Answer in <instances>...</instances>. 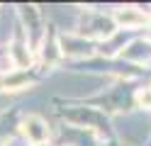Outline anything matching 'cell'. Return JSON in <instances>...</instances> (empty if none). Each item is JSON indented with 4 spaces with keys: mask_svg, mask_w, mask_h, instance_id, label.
Here are the masks:
<instances>
[{
    "mask_svg": "<svg viewBox=\"0 0 151 146\" xmlns=\"http://www.w3.org/2000/svg\"><path fill=\"white\" fill-rule=\"evenodd\" d=\"M117 32V24L112 17H105V15H98V12H86V17H83V24L78 27V37L88 39V42H93V39H110L112 34Z\"/></svg>",
    "mask_w": 151,
    "mask_h": 146,
    "instance_id": "1",
    "label": "cell"
},
{
    "mask_svg": "<svg viewBox=\"0 0 151 146\" xmlns=\"http://www.w3.org/2000/svg\"><path fill=\"white\" fill-rule=\"evenodd\" d=\"M59 46H61V54L71 56V58H90L95 54V49H98L95 42H88V39L78 37L76 32L59 37Z\"/></svg>",
    "mask_w": 151,
    "mask_h": 146,
    "instance_id": "2",
    "label": "cell"
},
{
    "mask_svg": "<svg viewBox=\"0 0 151 146\" xmlns=\"http://www.w3.org/2000/svg\"><path fill=\"white\" fill-rule=\"evenodd\" d=\"M37 54H39V63L44 66V68H51V66H56L61 61V46H59V34L54 32V27H49L44 32V37H42V42H39V46H37Z\"/></svg>",
    "mask_w": 151,
    "mask_h": 146,
    "instance_id": "3",
    "label": "cell"
},
{
    "mask_svg": "<svg viewBox=\"0 0 151 146\" xmlns=\"http://www.w3.org/2000/svg\"><path fill=\"white\" fill-rule=\"evenodd\" d=\"M20 129H22L24 139L29 141L32 146L49 141V124H46V119L42 114H27L22 119V124H20Z\"/></svg>",
    "mask_w": 151,
    "mask_h": 146,
    "instance_id": "4",
    "label": "cell"
},
{
    "mask_svg": "<svg viewBox=\"0 0 151 146\" xmlns=\"http://www.w3.org/2000/svg\"><path fill=\"white\" fill-rule=\"evenodd\" d=\"M34 83H37V76L32 73V68H15V71L0 76V90H5V93L27 90Z\"/></svg>",
    "mask_w": 151,
    "mask_h": 146,
    "instance_id": "5",
    "label": "cell"
},
{
    "mask_svg": "<svg viewBox=\"0 0 151 146\" xmlns=\"http://www.w3.org/2000/svg\"><path fill=\"white\" fill-rule=\"evenodd\" d=\"M115 24L119 27V29H139V27H144L149 19H151V15L149 12H144V10H139V7H117L115 10Z\"/></svg>",
    "mask_w": 151,
    "mask_h": 146,
    "instance_id": "6",
    "label": "cell"
},
{
    "mask_svg": "<svg viewBox=\"0 0 151 146\" xmlns=\"http://www.w3.org/2000/svg\"><path fill=\"white\" fill-rule=\"evenodd\" d=\"M122 58H127V61H134V63H144L151 58V42H144V39H134L132 44L122 46L119 51Z\"/></svg>",
    "mask_w": 151,
    "mask_h": 146,
    "instance_id": "7",
    "label": "cell"
},
{
    "mask_svg": "<svg viewBox=\"0 0 151 146\" xmlns=\"http://www.w3.org/2000/svg\"><path fill=\"white\" fill-rule=\"evenodd\" d=\"M134 102L139 107H144V110H151V85L149 88H139L134 93Z\"/></svg>",
    "mask_w": 151,
    "mask_h": 146,
    "instance_id": "8",
    "label": "cell"
},
{
    "mask_svg": "<svg viewBox=\"0 0 151 146\" xmlns=\"http://www.w3.org/2000/svg\"><path fill=\"white\" fill-rule=\"evenodd\" d=\"M37 146H51V144H49V141H46V144H37Z\"/></svg>",
    "mask_w": 151,
    "mask_h": 146,
    "instance_id": "9",
    "label": "cell"
}]
</instances>
